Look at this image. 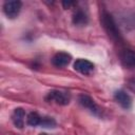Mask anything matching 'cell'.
<instances>
[{
    "instance_id": "cell-7",
    "label": "cell",
    "mask_w": 135,
    "mask_h": 135,
    "mask_svg": "<svg viewBox=\"0 0 135 135\" xmlns=\"http://www.w3.org/2000/svg\"><path fill=\"white\" fill-rule=\"evenodd\" d=\"M71 59L72 58H71L70 54L60 52V53H57L56 55H54V57L52 58V63L57 68H63L70 63Z\"/></svg>"
},
{
    "instance_id": "cell-3",
    "label": "cell",
    "mask_w": 135,
    "mask_h": 135,
    "mask_svg": "<svg viewBox=\"0 0 135 135\" xmlns=\"http://www.w3.org/2000/svg\"><path fill=\"white\" fill-rule=\"evenodd\" d=\"M21 6H22V3L19 0L5 1L3 4V12L8 18L14 19L19 15L21 11Z\"/></svg>"
},
{
    "instance_id": "cell-11",
    "label": "cell",
    "mask_w": 135,
    "mask_h": 135,
    "mask_svg": "<svg viewBox=\"0 0 135 135\" xmlns=\"http://www.w3.org/2000/svg\"><path fill=\"white\" fill-rule=\"evenodd\" d=\"M27 124L28 126H32V127H36V126H40L41 124V121H42V117L36 113V112H32L28 114L27 116Z\"/></svg>"
},
{
    "instance_id": "cell-13",
    "label": "cell",
    "mask_w": 135,
    "mask_h": 135,
    "mask_svg": "<svg viewBox=\"0 0 135 135\" xmlns=\"http://www.w3.org/2000/svg\"><path fill=\"white\" fill-rule=\"evenodd\" d=\"M62 4H63L64 8H69V7H71L72 5H74V4H75V2H73V1H63V2H62Z\"/></svg>"
},
{
    "instance_id": "cell-1",
    "label": "cell",
    "mask_w": 135,
    "mask_h": 135,
    "mask_svg": "<svg viewBox=\"0 0 135 135\" xmlns=\"http://www.w3.org/2000/svg\"><path fill=\"white\" fill-rule=\"evenodd\" d=\"M100 23L107 34L116 42H121L122 41V36L120 34V31L113 18V16L107 12L105 9H102L100 13Z\"/></svg>"
},
{
    "instance_id": "cell-8",
    "label": "cell",
    "mask_w": 135,
    "mask_h": 135,
    "mask_svg": "<svg viewBox=\"0 0 135 135\" xmlns=\"http://www.w3.org/2000/svg\"><path fill=\"white\" fill-rule=\"evenodd\" d=\"M79 103L82 105V107H84V108H86L88 110H90L92 113H94L95 115H97L98 113H99V109H98V107H97V104L95 103V101L90 97V96H88V95H80L79 96Z\"/></svg>"
},
{
    "instance_id": "cell-4",
    "label": "cell",
    "mask_w": 135,
    "mask_h": 135,
    "mask_svg": "<svg viewBox=\"0 0 135 135\" xmlns=\"http://www.w3.org/2000/svg\"><path fill=\"white\" fill-rule=\"evenodd\" d=\"M120 60L126 68H135V50H122L120 52Z\"/></svg>"
},
{
    "instance_id": "cell-6",
    "label": "cell",
    "mask_w": 135,
    "mask_h": 135,
    "mask_svg": "<svg viewBox=\"0 0 135 135\" xmlns=\"http://www.w3.org/2000/svg\"><path fill=\"white\" fill-rule=\"evenodd\" d=\"M114 98L115 100L126 110L130 109L131 105H132V99L130 97L129 94H127L124 91L122 90H119V91H116L115 94H114Z\"/></svg>"
},
{
    "instance_id": "cell-12",
    "label": "cell",
    "mask_w": 135,
    "mask_h": 135,
    "mask_svg": "<svg viewBox=\"0 0 135 135\" xmlns=\"http://www.w3.org/2000/svg\"><path fill=\"white\" fill-rule=\"evenodd\" d=\"M127 84H128V88H129L132 92H135V77L129 79L128 82H127Z\"/></svg>"
},
{
    "instance_id": "cell-14",
    "label": "cell",
    "mask_w": 135,
    "mask_h": 135,
    "mask_svg": "<svg viewBox=\"0 0 135 135\" xmlns=\"http://www.w3.org/2000/svg\"><path fill=\"white\" fill-rule=\"evenodd\" d=\"M40 135H45V134H40Z\"/></svg>"
},
{
    "instance_id": "cell-2",
    "label": "cell",
    "mask_w": 135,
    "mask_h": 135,
    "mask_svg": "<svg viewBox=\"0 0 135 135\" xmlns=\"http://www.w3.org/2000/svg\"><path fill=\"white\" fill-rule=\"evenodd\" d=\"M46 101H52L60 105H65L70 102L71 100V94L66 91H61V90H53L49 92V94L45 97Z\"/></svg>"
},
{
    "instance_id": "cell-10",
    "label": "cell",
    "mask_w": 135,
    "mask_h": 135,
    "mask_svg": "<svg viewBox=\"0 0 135 135\" xmlns=\"http://www.w3.org/2000/svg\"><path fill=\"white\" fill-rule=\"evenodd\" d=\"M89 21V17H88V14L81 9V8H78L75 11V13L73 14V23L75 25H78V26H82V25H85Z\"/></svg>"
},
{
    "instance_id": "cell-5",
    "label": "cell",
    "mask_w": 135,
    "mask_h": 135,
    "mask_svg": "<svg viewBox=\"0 0 135 135\" xmlns=\"http://www.w3.org/2000/svg\"><path fill=\"white\" fill-rule=\"evenodd\" d=\"M74 69L83 75H89L94 70V64L86 59H78L74 63Z\"/></svg>"
},
{
    "instance_id": "cell-9",
    "label": "cell",
    "mask_w": 135,
    "mask_h": 135,
    "mask_svg": "<svg viewBox=\"0 0 135 135\" xmlns=\"http://www.w3.org/2000/svg\"><path fill=\"white\" fill-rule=\"evenodd\" d=\"M24 117H25V112L23 109H21V108L15 109V111L12 115V120H13L14 126L18 129H22L24 126Z\"/></svg>"
}]
</instances>
